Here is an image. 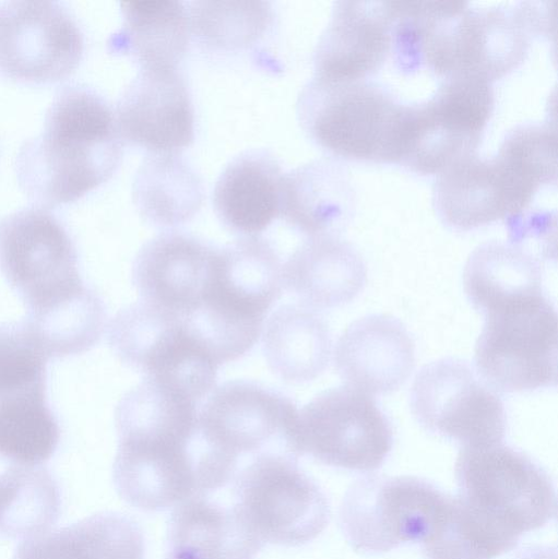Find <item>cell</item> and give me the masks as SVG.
Returning <instances> with one entry per match:
<instances>
[{"label":"cell","mask_w":558,"mask_h":559,"mask_svg":"<svg viewBox=\"0 0 558 559\" xmlns=\"http://www.w3.org/2000/svg\"><path fill=\"white\" fill-rule=\"evenodd\" d=\"M112 479L120 497L142 511H163L217 491L223 464L199 430L197 403L143 379L119 401Z\"/></svg>","instance_id":"cell-1"},{"label":"cell","mask_w":558,"mask_h":559,"mask_svg":"<svg viewBox=\"0 0 558 559\" xmlns=\"http://www.w3.org/2000/svg\"><path fill=\"white\" fill-rule=\"evenodd\" d=\"M122 157L108 102L84 84L63 86L47 108L41 131L21 146L17 181L38 204L74 201L105 182Z\"/></svg>","instance_id":"cell-2"},{"label":"cell","mask_w":558,"mask_h":559,"mask_svg":"<svg viewBox=\"0 0 558 559\" xmlns=\"http://www.w3.org/2000/svg\"><path fill=\"white\" fill-rule=\"evenodd\" d=\"M406 104L369 80L313 75L296 103L308 136L331 154L356 160L400 163Z\"/></svg>","instance_id":"cell-3"},{"label":"cell","mask_w":558,"mask_h":559,"mask_svg":"<svg viewBox=\"0 0 558 559\" xmlns=\"http://www.w3.org/2000/svg\"><path fill=\"white\" fill-rule=\"evenodd\" d=\"M531 35L521 2L510 7L435 0L422 26L420 67L443 78L468 74L491 82L523 62Z\"/></svg>","instance_id":"cell-4"},{"label":"cell","mask_w":558,"mask_h":559,"mask_svg":"<svg viewBox=\"0 0 558 559\" xmlns=\"http://www.w3.org/2000/svg\"><path fill=\"white\" fill-rule=\"evenodd\" d=\"M456 495L480 520L520 540L557 515L555 486L525 453L501 442L463 447L455 462Z\"/></svg>","instance_id":"cell-5"},{"label":"cell","mask_w":558,"mask_h":559,"mask_svg":"<svg viewBox=\"0 0 558 559\" xmlns=\"http://www.w3.org/2000/svg\"><path fill=\"white\" fill-rule=\"evenodd\" d=\"M0 271L23 300L29 322L71 305L90 289L80 277L68 231L41 206L21 209L0 222Z\"/></svg>","instance_id":"cell-6"},{"label":"cell","mask_w":558,"mask_h":559,"mask_svg":"<svg viewBox=\"0 0 558 559\" xmlns=\"http://www.w3.org/2000/svg\"><path fill=\"white\" fill-rule=\"evenodd\" d=\"M231 485L235 509L263 545H304L329 524L324 491L293 456L258 455L239 469Z\"/></svg>","instance_id":"cell-7"},{"label":"cell","mask_w":558,"mask_h":559,"mask_svg":"<svg viewBox=\"0 0 558 559\" xmlns=\"http://www.w3.org/2000/svg\"><path fill=\"white\" fill-rule=\"evenodd\" d=\"M474 360L478 376L497 391L555 386L558 324L554 305L541 294L487 312Z\"/></svg>","instance_id":"cell-8"},{"label":"cell","mask_w":558,"mask_h":559,"mask_svg":"<svg viewBox=\"0 0 558 559\" xmlns=\"http://www.w3.org/2000/svg\"><path fill=\"white\" fill-rule=\"evenodd\" d=\"M495 106L491 82L468 74L443 78L425 100L406 104L400 163L439 174L474 154Z\"/></svg>","instance_id":"cell-9"},{"label":"cell","mask_w":558,"mask_h":559,"mask_svg":"<svg viewBox=\"0 0 558 559\" xmlns=\"http://www.w3.org/2000/svg\"><path fill=\"white\" fill-rule=\"evenodd\" d=\"M447 496L431 483L414 476H366L357 479L343 497L341 528L355 550L368 554L423 542Z\"/></svg>","instance_id":"cell-10"},{"label":"cell","mask_w":558,"mask_h":559,"mask_svg":"<svg viewBox=\"0 0 558 559\" xmlns=\"http://www.w3.org/2000/svg\"><path fill=\"white\" fill-rule=\"evenodd\" d=\"M201 435L236 460L265 453L300 456L299 411L284 394L252 381H228L212 390L198 411Z\"/></svg>","instance_id":"cell-11"},{"label":"cell","mask_w":558,"mask_h":559,"mask_svg":"<svg viewBox=\"0 0 558 559\" xmlns=\"http://www.w3.org/2000/svg\"><path fill=\"white\" fill-rule=\"evenodd\" d=\"M300 455L356 472L378 469L393 445V430L370 395L349 385L324 391L299 412Z\"/></svg>","instance_id":"cell-12"},{"label":"cell","mask_w":558,"mask_h":559,"mask_svg":"<svg viewBox=\"0 0 558 559\" xmlns=\"http://www.w3.org/2000/svg\"><path fill=\"white\" fill-rule=\"evenodd\" d=\"M411 408L424 428L464 447L500 443L506 435L501 399L461 359L424 366L412 385Z\"/></svg>","instance_id":"cell-13"},{"label":"cell","mask_w":558,"mask_h":559,"mask_svg":"<svg viewBox=\"0 0 558 559\" xmlns=\"http://www.w3.org/2000/svg\"><path fill=\"white\" fill-rule=\"evenodd\" d=\"M83 34L60 1H0V73L19 81L62 80L80 63Z\"/></svg>","instance_id":"cell-14"},{"label":"cell","mask_w":558,"mask_h":559,"mask_svg":"<svg viewBox=\"0 0 558 559\" xmlns=\"http://www.w3.org/2000/svg\"><path fill=\"white\" fill-rule=\"evenodd\" d=\"M114 112L121 140L152 153H178L193 142V106L177 67L140 68Z\"/></svg>","instance_id":"cell-15"},{"label":"cell","mask_w":558,"mask_h":559,"mask_svg":"<svg viewBox=\"0 0 558 559\" xmlns=\"http://www.w3.org/2000/svg\"><path fill=\"white\" fill-rule=\"evenodd\" d=\"M534 195L497 155L476 153L440 171L434 182L432 203L441 221L468 230L501 218H514Z\"/></svg>","instance_id":"cell-16"},{"label":"cell","mask_w":558,"mask_h":559,"mask_svg":"<svg viewBox=\"0 0 558 559\" xmlns=\"http://www.w3.org/2000/svg\"><path fill=\"white\" fill-rule=\"evenodd\" d=\"M284 288L283 263L260 236H241L214 249L202 300L231 317L264 323Z\"/></svg>","instance_id":"cell-17"},{"label":"cell","mask_w":558,"mask_h":559,"mask_svg":"<svg viewBox=\"0 0 558 559\" xmlns=\"http://www.w3.org/2000/svg\"><path fill=\"white\" fill-rule=\"evenodd\" d=\"M391 46L389 1H335L313 51L314 75L367 79L385 61Z\"/></svg>","instance_id":"cell-18"},{"label":"cell","mask_w":558,"mask_h":559,"mask_svg":"<svg viewBox=\"0 0 558 559\" xmlns=\"http://www.w3.org/2000/svg\"><path fill=\"white\" fill-rule=\"evenodd\" d=\"M335 369L364 393L397 390L415 367V344L406 328L388 314H370L351 323L334 350Z\"/></svg>","instance_id":"cell-19"},{"label":"cell","mask_w":558,"mask_h":559,"mask_svg":"<svg viewBox=\"0 0 558 559\" xmlns=\"http://www.w3.org/2000/svg\"><path fill=\"white\" fill-rule=\"evenodd\" d=\"M214 249L179 231L149 240L132 265V282L141 299L178 314L190 309L204 294Z\"/></svg>","instance_id":"cell-20"},{"label":"cell","mask_w":558,"mask_h":559,"mask_svg":"<svg viewBox=\"0 0 558 559\" xmlns=\"http://www.w3.org/2000/svg\"><path fill=\"white\" fill-rule=\"evenodd\" d=\"M284 173L277 158L262 148L234 157L213 190L217 217L229 230L258 236L281 214Z\"/></svg>","instance_id":"cell-21"},{"label":"cell","mask_w":558,"mask_h":559,"mask_svg":"<svg viewBox=\"0 0 558 559\" xmlns=\"http://www.w3.org/2000/svg\"><path fill=\"white\" fill-rule=\"evenodd\" d=\"M355 205L349 174L335 158L314 159L284 175L280 215L308 237L336 236Z\"/></svg>","instance_id":"cell-22"},{"label":"cell","mask_w":558,"mask_h":559,"mask_svg":"<svg viewBox=\"0 0 558 559\" xmlns=\"http://www.w3.org/2000/svg\"><path fill=\"white\" fill-rule=\"evenodd\" d=\"M366 278L361 255L337 236L309 237L283 264L284 287L312 309L352 301Z\"/></svg>","instance_id":"cell-23"},{"label":"cell","mask_w":558,"mask_h":559,"mask_svg":"<svg viewBox=\"0 0 558 559\" xmlns=\"http://www.w3.org/2000/svg\"><path fill=\"white\" fill-rule=\"evenodd\" d=\"M262 547L234 504L200 495L174 507L165 559H254Z\"/></svg>","instance_id":"cell-24"},{"label":"cell","mask_w":558,"mask_h":559,"mask_svg":"<svg viewBox=\"0 0 558 559\" xmlns=\"http://www.w3.org/2000/svg\"><path fill=\"white\" fill-rule=\"evenodd\" d=\"M144 537L130 516L103 511L23 539L13 559H144Z\"/></svg>","instance_id":"cell-25"},{"label":"cell","mask_w":558,"mask_h":559,"mask_svg":"<svg viewBox=\"0 0 558 559\" xmlns=\"http://www.w3.org/2000/svg\"><path fill=\"white\" fill-rule=\"evenodd\" d=\"M60 428L46 401V378L0 381V457L38 466L56 452Z\"/></svg>","instance_id":"cell-26"},{"label":"cell","mask_w":558,"mask_h":559,"mask_svg":"<svg viewBox=\"0 0 558 559\" xmlns=\"http://www.w3.org/2000/svg\"><path fill=\"white\" fill-rule=\"evenodd\" d=\"M122 23L108 39L111 52L135 60L141 68L177 67L188 49L189 11L177 0L120 3Z\"/></svg>","instance_id":"cell-27"},{"label":"cell","mask_w":558,"mask_h":559,"mask_svg":"<svg viewBox=\"0 0 558 559\" xmlns=\"http://www.w3.org/2000/svg\"><path fill=\"white\" fill-rule=\"evenodd\" d=\"M269 368L290 383L309 382L328 367L332 340L325 321L302 304L278 307L262 328Z\"/></svg>","instance_id":"cell-28"},{"label":"cell","mask_w":558,"mask_h":559,"mask_svg":"<svg viewBox=\"0 0 558 559\" xmlns=\"http://www.w3.org/2000/svg\"><path fill=\"white\" fill-rule=\"evenodd\" d=\"M463 284L471 304L486 314L513 301L543 294L541 261L512 240L486 241L470 254Z\"/></svg>","instance_id":"cell-29"},{"label":"cell","mask_w":558,"mask_h":559,"mask_svg":"<svg viewBox=\"0 0 558 559\" xmlns=\"http://www.w3.org/2000/svg\"><path fill=\"white\" fill-rule=\"evenodd\" d=\"M133 195L147 221L158 226H176L200 209L203 187L178 153H153L138 170Z\"/></svg>","instance_id":"cell-30"},{"label":"cell","mask_w":558,"mask_h":559,"mask_svg":"<svg viewBox=\"0 0 558 559\" xmlns=\"http://www.w3.org/2000/svg\"><path fill=\"white\" fill-rule=\"evenodd\" d=\"M60 510V487L46 468L15 465L0 473V535L40 534L57 522Z\"/></svg>","instance_id":"cell-31"},{"label":"cell","mask_w":558,"mask_h":559,"mask_svg":"<svg viewBox=\"0 0 558 559\" xmlns=\"http://www.w3.org/2000/svg\"><path fill=\"white\" fill-rule=\"evenodd\" d=\"M518 544L477 519L458 496L448 495L422 549L425 559H495Z\"/></svg>","instance_id":"cell-32"},{"label":"cell","mask_w":558,"mask_h":559,"mask_svg":"<svg viewBox=\"0 0 558 559\" xmlns=\"http://www.w3.org/2000/svg\"><path fill=\"white\" fill-rule=\"evenodd\" d=\"M188 11L195 36L225 50L248 47L272 19L269 3L261 1H193Z\"/></svg>","instance_id":"cell-33"},{"label":"cell","mask_w":558,"mask_h":559,"mask_svg":"<svg viewBox=\"0 0 558 559\" xmlns=\"http://www.w3.org/2000/svg\"><path fill=\"white\" fill-rule=\"evenodd\" d=\"M497 154L536 193L557 178V131L550 122H523L504 134Z\"/></svg>","instance_id":"cell-34"},{"label":"cell","mask_w":558,"mask_h":559,"mask_svg":"<svg viewBox=\"0 0 558 559\" xmlns=\"http://www.w3.org/2000/svg\"><path fill=\"white\" fill-rule=\"evenodd\" d=\"M513 559H557V548L545 545L526 546Z\"/></svg>","instance_id":"cell-35"}]
</instances>
